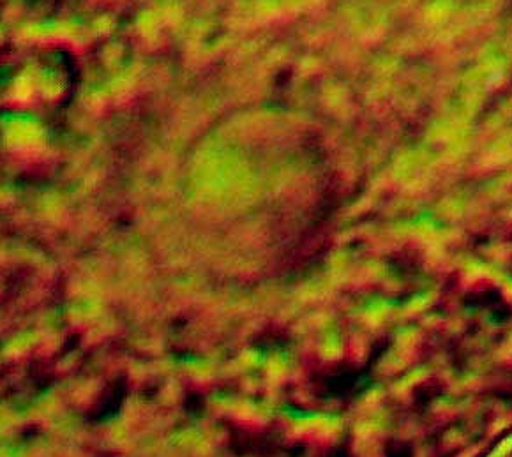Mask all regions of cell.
I'll use <instances>...</instances> for the list:
<instances>
[{
  "label": "cell",
  "mask_w": 512,
  "mask_h": 457,
  "mask_svg": "<svg viewBox=\"0 0 512 457\" xmlns=\"http://www.w3.org/2000/svg\"><path fill=\"white\" fill-rule=\"evenodd\" d=\"M71 87L73 71L57 50L23 45L0 53V119H46L66 105Z\"/></svg>",
  "instance_id": "cell-1"
}]
</instances>
